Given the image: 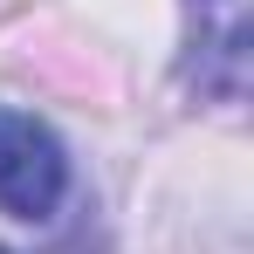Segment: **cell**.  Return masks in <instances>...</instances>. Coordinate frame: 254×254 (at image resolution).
Returning <instances> with one entry per match:
<instances>
[{
    "label": "cell",
    "mask_w": 254,
    "mask_h": 254,
    "mask_svg": "<svg viewBox=\"0 0 254 254\" xmlns=\"http://www.w3.org/2000/svg\"><path fill=\"white\" fill-rule=\"evenodd\" d=\"M62 192H69L62 137L28 110H0V206L14 220H48Z\"/></svg>",
    "instance_id": "obj_1"
},
{
    "label": "cell",
    "mask_w": 254,
    "mask_h": 254,
    "mask_svg": "<svg viewBox=\"0 0 254 254\" xmlns=\"http://www.w3.org/2000/svg\"><path fill=\"white\" fill-rule=\"evenodd\" d=\"M186 83L234 103L248 83V14L241 0H186Z\"/></svg>",
    "instance_id": "obj_2"
},
{
    "label": "cell",
    "mask_w": 254,
    "mask_h": 254,
    "mask_svg": "<svg viewBox=\"0 0 254 254\" xmlns=\"http://www.w3.org/2000/svg\"><path fill=\"white\" fill-rule=\"evenodd\" d=\"M0 254H7V248H0Z\"/></svg>",
    "instance_id": "obj_3"
}]
</instances>
